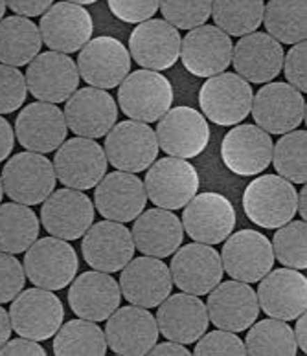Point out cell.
<instances>
[{
    "instance_id": "obj_47",
    "label": "cell",
    "mask_w": 307,
    "mask_h": 356,
    "mask_svg": "<svg viewBox=\"0 0 307 356\" xmlns=\"http://www.w3.org/2000/svg\"><path fill=\"white\" fill-rule=\"evenodd\" d=\"M307 42H297L287 56H283V74L291 87L298 92H307V72H306Z\"/></svg>"
},
{
    "instance_id": "obj_56",
    "label": "cell",
    "mask_w": 307,
    "mask_h": 356,
    "mask_svg": "<svg viewBox=\"0 0 307 356\" xmlns=\"http://www.w3.org/2000/svg\"><path fill=\"white\" fill-rule=\"evenodd\" d=\"M6 8H8V6H6V0H0V21H2V19H4Z\"/></svg>"
},
{
    "instance_id": "obj_36",
    "label": "cell",
    "mask_w": 307,
    "mask_h": 356,
    "mask_svg": "<svg viewBox=\"0 0 307 356\" xmlns=\"http://www.w3.org/2000/svg\"><path fill=\"white\" fill-rule=\"evenodd\" d=\"M307 0H269L263 10L267 33L280 44H297L307 35Z\"/></svg>"
},
{
    "instance_id": "obj_10",
    "label": "cell",
    "mask_w": 307,
    "mask_h": 356,
    "mask_svg": "<svg viewBox=\"0 0 307 356\" xmlns=\"http://www.w3.org/2000/svg\"><path fill=\"white\" fill-rule=\"evenodd\" d=\"M236 228V209L225 195H195L182 211V229L195 243L219 245Z\"/></svg>"
},
{
    "instance_id": "obj_38",
    "label": "cell",
    "mask_w": 307,
    "mask_h": 356,
    "mask_svg": "<svg viewBox=\"0 0 307 356\" xmlns=\"http://www.w3.org/2000/svg\"><path fill=\"white\" fill-rule=\"evenodd\" d=\"M263 10V0H214L210 17L226 35L243 37L260 28Z\"/></svg>"
},
{
    "instance_id": "obj_37",
    "label": "cell",
    "mask_w": 307,
    "mask_h": 356,
    "mask_svg": "<svg viewBox=\"0 0 307 356\" xmlns=\"http://www.w3.org/2000/svg\"><path fill=\"white\" fill-rule=\"evenodd\" d=\"M52 349L57 356H105L107 340L102 327L81 318L59 327Z\"/></svg>"
},
{
    "instance_id": "obj_30",
    "label": "cell",
    "mask_w": 307,
    "mask_h": 356,
    "mask_svg": "<svg viewBox=\"0 0 307 356\" xmlns=\"http://www.w3.org/2000/svg\"><path fill=\"white\" fill-rule=\"evenodd\" d=\"M159 332L169 341L189 346L199 340L208 329V311L199 296L173 294L168 296L157 312Z\"/></svg>"
},
{
    "instance_id": "obj_35",
    "label": "cell",
    "mask_w": 307,
    "mask_h": 356,
    "mask_svg": "<svg viewBox=\"0 0 307 356\" xmlns=\"http://www.w3.org/2000/svg\"><path fill=\"white\" fill-rule=\"evenodd\" d=\"M39 237V219L30 206L0 204V252L22 254Z\"/></svg>"
},
{
    "instance_id": "obj_31",
    "label": "cell",
    "mask_w": 307,
    "mask_h": 356,
    "mask_svg": "<svg viewBox=\"0 0 307 356\" xmlns=\"http://www.w3.org/2000/svg\"><path fill=\"white\" fill-rule=\"evenodd\" d=\"M122 292L116 280L107 272H83L72 280L68 290V305L72 312L83 320L105 321L120 307Z\"/></svg>"
},
{
    "instance_id": "obj_27",
    "label": "cell",
    "mask_w": 307,
    "mask_h": 356,
    "mask_svg": "<svg viewBox=\"0 0 307 356\" xmlns=\"http://www.w3.org/2000/svg\"><path fill=\"white\" fill-rule=\"evenodd\" d=\"M180 33L169 22L149 19L140 22L129 37V56L148 70H168L179 61Z\"/></svg>"
},
{
    "instance_id": "obj_12",
    "label": "cell",
    "mask_w": 307,
    "mask_h": 356,
    "mask_svg": "<svg viewBox=\"0 0 307 356\" xmlns=\"http://www.w3.org/2000/svg\"><path fill=\"white\" fill-rule=\"evenodd\" d=\"M252 118L269 134L294 131L306 120V99L289 83H269L252 97Z\"/></svg>"
},
{
    "instance_id": "obj_7",
    "label": "cell",
    "mask_w": 307,
    "mask_h": 356,
    "mask_svg": "<svg viewBox=\"0 0 307 356\" xmlns=\"http://www.w3.org/2000/svg\"><path fill=\"white\" fill-rule=\"evenodd\" d=\"M103 151L118 171L142 173L159 156V142L148 123L125 120L105 134Z\"/></svg>"
},
{
    "instance_id": "obj_28",
    "label": "cell",
    "mask_w": 307,
    "mask_h": 356,
    "mask_svg": "<svg viewBox=\"0 0 307 356\" xmlns=\"http://www.w3.org/2000/svg\"><path fill=\"white\" fill-rule=\"evenodd\" d=\"M256 296L267 316L283 321L297 320L307 307L306 275L292 268L271 270L260 280Z\"/></svg>"
},
{
    "instance_id": "obj_24",
    "label": "cell",
    "mask_w": 307,
    "mask_h": 356,
    "mask_svg": "<svg viewBox=\"0 0 307 356\" xmlns=\"http://www.w3.org/2000/svg\"><path fill=\"white\" fill-rule=\"evenodd\" d=\"M83 259L94 270L114 274L120 272L134 255L133 235L123 222L102 220L85 232L81 241Z\"/></svg>"
},
{
    "instance_id": "obj_23",
    "label": "cell",
    "mask_w": 307,
    "mask_h": 356,
    "mask_svg": "<svg viewBox=\"0 0 307 356\" xmlns=\"http://www.w3.org/2000/svg\"><path fill=\"white\" fill-rule=\"evenodd\" d=\"M105 340L114 355H148L159 340V325L155 316L143 307H118L107 318Z\"/></svg>"
},
{
    "instance_id": "obj_21",
    "label": "cell",
    "mask_w": 307,
    "mask_h": 356,
    "mask_svg": "<svg viewBox=\"0 0 307 356\" xmlns=\"http://www.w3.org/2000/svg\"><path fill=\"white\" fill-rule=\"evenodd\" d=\"M171 280L182 292L205 296L223 280V263L217 250L203 243H191L177 250L171 259Z\"/></svg>"
},
{
    "instance_id": "obj_50",
    "label": "cell",
    "mask_w": 307,
    "mask_h": 356,
    "mask_svg": "<svg viewBox=\"0 0 307 356\" xmlns=\"http://www.w3.org/2000/svg\"><path fill=\"white\" fill-rule=\"evenodd\" d=\"M15 145V133L11 129L10 122L0 116V162H4L10 156Z\"/></svg>"
},
{
    "instance_id": "obj_14",
    "label": "cell",
    "mask_w": 307,
    "mask_h": 356,
    "mask_svg": "<svg viewBox=\"0 0 307 356\" xmlns=\"http://www.w3.org/2000/svg\"><path fill=\"white\" fill-rule=\"evenodd\" d=\"M77 70L83 81L96 88H116L131 72V56L125 44L114 37L90 39L79 50Z\"/></svg>"
},
{
    "instance_id": "obj_4",
    "label": "cell",
    "mask_w": 307,
    "mask_h": 356,
    "mask_svg": "<svg viewBox=\"0 0 307 356\" xmlns=\"http://www.w3.org/2000/svg\"><path fill=\"white\" fill-rule=\"evenodd\" d=\"M2 189L11 200L24 206H36L50 197L56 189L54 163L41 153H19L6 163L0 175Z\"/></svg>"
},
{
    "instance_id": "obj_46",
    "label": "cell",
    "mask_w": 307,
    "mask_h": 356,
    "mask_svg": "<svg viewBox=\"0 0 307 356\" xmlns=\"http://www.w3.org/2000/svg\"><path fill=\"white\" fill-rule=\"evenodd\" d=\"M109 10L116 19L127 24L149 21L159 10L160 0H107Z\"/></svg>"
},
{
    "instance_id": "obj_22",
    "label": "cell",
    "mask_w": 307,
    "mask_h": 356,
    "mask_svg": "<svg viewBox=\"0 0 307 356\" xmlns=\"http://www.w3.org/2000/svg\"><path fill=\"white\" fill-rule=\"evenodd\" d=\"M206 311L217 329L243 332L258 320L260 303L251 283L234 280L219 283L208 292Z\"/></svg>"
},
{
    "instance_id": "obj_33",
    "label": "cell",
    "mask_w": 307,
    "mask_h": 356,
    "mask_svg": "<svg viewBox=\"0 0 307 356\" xmlns=\"http://www.w3.org/2000/svg\"><path fill=\"white\" fill-rule=\"evenodd\" d=\"M134 250L143 255L164 259L175 254L184 239L182 222L169 209L155 208L140 213L133 224Z\"/></svg>"
},
{
    "instance_id": "obj_42",
    "label": "cell",
    "mask_w": 307,
    "mask_h": 356,
    "mask_svg": "<svg viewBox=\"0 0 307 356\" xmlns=\"http://www.w3.org/2000/svg\"><path fill=\"white\" fill-rule=\"evenodd\" d=\"M212 2L214 0H160L159 8L164 21L177 30H194L210 19Z\"/></svg>"
},
{
    "instance_id": "obj_54",
    "label": "cell",
    "mask_w": 307,
    "mask_h": 356,
    "mask_svg": "<svg viewBox=\"0 0 307 356\" xmlns=\"http://www.w3.org/2000/svg\"><path fill=\"white\" fill-rule=\"evenodd\" d=\"M307 189L306 186H304V189H300L298 191V200H297V213H300V217H302V220H306L307 217Z\"/></svg>"
},
{
    "instance_id": "obj_15",
    "label": "cell",
    "mask_w": 307,
    "mask_h": 356,
    "mask_svg": "<svg viewBox=\"0 0 307 356\" xmlns=\"http://www.w3.org/2000/svg\"><path fill=\"white\" fill-rule=\"evenodd\" d=\"M159 147L169 156H199L210 142V127L206 118L191 107L169 108L157 125Z\"/></svg>"
},
{
    "instance_id": "obj_52",
    "label": "cell",
    "mask_w": 307,
    "mask_h": 356,
    "mask_svg": "<svg viewBox=\"0 0 307 356\" xmlns=\"http://www.w3.org/2000/svg\"><path fill=\"white\" fill-rule=\"evenodd\" d=\"M297 329H294V340H297V346L300 351L307 353V331H306V327H307V318H306V312L304 314H300L297 318Z\"/></svg>"
},
{
    "instance_id": "obj_29",
    "label": "cell",
    "mask_w": 307,
    "mask_h": 356,
    "mask_svg": "<svg viewBox=\"0 0 307 356\" xmlns=\"http://www.w3.org/2000/svg\"><path fill=\"white\" fill-rule=\"evenodd\" d=\"M94 208L103 219L114 222H131L148 204V193L142 180L134 173L114 171L97 182L94 191Z\"/></svg>"
},
{
    "instance_id": "obj_18",
    "label": "cell",
    "mask_w": 307,
    "mask_h": 356,
    "mask_svg": "<svg viewBox=\"0 0 307 356\" xmlns=\"http://www.w3.org/2000/svg\"><path fill=\"white\" fill-rule=\"evenodd\" d=\"M63 114L72 133L97 140L114 127L118 120V103L103 88H79L68 97Z\"/></svg>"
},
{
    "instance_id": "obj_51",
    "label": "cell",
    "mask_w": 307,
    "mask_h": 356,
    "mask_svg": "<svg viewBox=\"0 0 307 356\" xmlns=\"http://www.w3.org/2000/svg\"><path fill=\"white\" fill-rule=\"evenodd\" d=\"M148 355H153V356H162V355H180V356H189L191 353L186 349V346H182V343H177V341H166V343H160V346H157L155 343L153 347H151V351L148 353Z\"/></svg>"
},
{
    "instance_id": "obj_3",
    "label": "cell",
    "mask_w": 307,
    "mask_h": 356,
    "mask_svg": "<svg viewBox=\"0 0 307 356\" xmlns=\"http://www.w3.org/2000/svg\"><path fill=\"white\" fill-rule=\"evenodd\" d=\"M200 180L197 169L184 158L168 156L155 160L148 168L143 188L148 199L157 208L175 209L184 208L199 191Z\"/></svg>"
},
{
    "instance_id": "obj_43",
    "label": "cell",
    "mask_w": 307,
    "mask_h": 356,
    "mask_svg": "<svg viewBox=\"0 0 307 356\" xmlns=\"http://www.w3.org/2000/svg\"><path fill=\"white\" fill-rule=\"evenodd\" d=\"M28 96L24 74L17 67L0 65V114L21 108Z\"/></svg>"
},
{
    "instance_id": "obj_32",
    "label": "cell",
    "mask_w": 307,
    "mask_h": 356,
    "mask_svg": "<svg viewBox=\"0 0 307 356\" xmlns=\"http://www.w3.org/2000/svg\"><path fill=\"white\" fill-rule=\"evenodd\" d=\"M282 44L269 33L252 31L234 44L232 63L236 74L249 83H269L282 72Z\"/></svg>"
},
{
    "instance_id": "obj_17",
    "label": "cell",
    "mask_w": 307,
    "mask_h": 356,
    "mask_svg": "<svg viewBox=\"0 0 307 356\" xmlns=\"http://www.w3.org/2000/svg\"><path fill=\"white\" fill-rule=\"evenodd\" d=\"M93 200L79 189L52 191L41 208V222L52 237L63 241H76L85 235L94 222Z\"/></svg>"
},
{
    "instance_id": "obj_25",
    "label": "cell",
    "mask_w": 307,
    "mask_h": 356,
    "mask_svg": "<svg viewBox=\"0 0 307 356\" xmlns=\"http://www.w3.org/2000/svg\"><path fill=\"white\" fill-rule=\"evenodd\" d=\"M173 280L166 263L157 257L145 255L131 259L122 268L120 292L131 305L153 309L171 294Z\"/></svg>"
},
{
    "instance_id": "obj_2",
    "label": "cell",
    "mask_w": 307,
    "mask_h": 356,
    "mask_svg": "<svg viewBox=\"0 0 307 356\" xmlns=\"http://www.w3.org/2000/svg\"><path fill=\"white\" fill-rule=\"evenodd\" d=\"M118 105L134 122L153 123L173 103V87L168 77L155 70H136L118 85Z\"/></svg>"
},
{
    "instance_id": "obj_45",
    "label": "cell",
    "mask_w": 307,
    "mask_h": 356,
    "mask_svg": "<svg viewBox=\"0 0 307 356\" xmlns=\"http://www.w3.org/2000/svg\"><path fill=\"white\" fill-rule=\"evenodd\" d=\"M24 266L13 254L0 252V303H10L24 290Z\"/></svg>"
},
{
    "instance_id": "obj_9",
    "label": "cell",
    "mask_w": 307,
    "mask_h": 356,
    "mask_svg": "<svg viewBox=\"0 0 307 356\" xmlns=\"http://www.w3.org/2000/svg\"><path fill=\"white\" fill-rule=\"evenodd\" d=\"M107 156L97 142L90 138H72L63 142L54 158V171L63 186L70 189L96 188L107 175Z\"/></svg>"
},
{
    "instance_id": "obj_57",
    "label": "cell",
    "mask_w": 307,
    "mask_h": 356,
    "mask_svg": "<svg viewBox=\"0 0 307 356\" xmlns=\"http://www.w3.org/2000/svg\"><path fill=\"white\" fill-rule=\"evenodd\" d=\"M2 197H4V189H2V180H0V202H2Z\"/></svg>"
},
{
    "instance_id": "obj_19",
    "label": "cell",
    "mask_w": 307,
    "mask_h": 356,
    "mask_svg": "<svg viewBox=\"0 0 307 356\" xmlns=\"http://www.w3.org/2000/svg\"><path fill=\"white\" fill-rule=\"evenodd\" d=\"M272 140L258 125L237 123L221 143V158L237 177H256L272 163Z\"/></svg>"
},
{
    "instance_id": "obj_34",
    "label": "cell",
    "mask_w": 307,
    "mask_h": 356,
    "mask_svg": "<svg viewBox=\"0 0 307 356\" xmlns=\"http://www.w3.org/2000/svg\"><path fill=\"white\" fill-rule=\"evenodd\" d=\"M42 46L39 26L28 17L13 15L0 21V63L24 67L39 56Z\"/></svg>"
},
{
    "instance_id": "obj_6",
    "label": "cell",
    "mask_w": 307,
    "mask_h": 356,
    "mask_svg": "<svg viewBox=\"0 0 307 356\" xmlns=\"http://www.w3.org/2000/svg\"><path fill=\"white\" fill-rule=\"evenodd\" d=\"M22 266L26 277L39 289L63 290L76 277L79 261L68 241L45 237L26 250Z\"/></svg>"
},
{
    "instance_id": "obj_1",
    "label": "cell",
    "mask_w": 307,
    "mask_h": 356,
    "mask_svg": "<svg viewBox=\"0 0 307 356\" xmlns=\"http://www.w3.org/2000/svg\"><path fill=\"white\" fill-rule=\"evenodd\" d=\"M298 191L283 177L265 175L254 178L243 195V209L249 220L261 228H280L297 215Z\"/></svg>"
},
{
    "instance_id": "obj_11",
    "label": "cell",
    "mask_w": 307,
    "mask_h": 356,
    "mask_svg": "<svg viewBox=\"0 0 307 356\" xmlns=\"http://www.w3.org/2000/svg\"><path fill=\"white\" fill-rule=\"evenodd\" d=\"M221 263L232 280L258 283L274 266L271 241L256 229H241L223 241Z\"/></svg>"
},
{
    "instance_id": "obj_26",
    "label": "cell",
    "mask_w": 307,
    "mask_h": 356,
    "mask_svg": "<svg viewBox=\"0 0 307 356\" xmlns=\"http://www.w3.org/2000/svg\"><path fill=\"white\" fill-rule=\"evenodd\" d=\"M67 133L65 114L54 103H30L15 120L17 140L31 153H54L67 140Z\"/></svg>"
},
{
    "instance_id": "obj_5",
    "label": "cell",
    "mask_w": 307,
    "mask_h": 356,
    "mask_svg": "<svg viewBox=\"0 0 307 356\" xmlns=\"http://www.w3.org/2000/svg\"><path fill=\"white\" fill-rule=\"evenodd\" d=\"M65 320V309L54 290L28 289L17 296L10 309L11 329L22 338L50 340Z\"/></svg>"
},
{
    "instance_id": "obj_20",
    "label": "cell",
    "mask_w": 307,
    "mask_h": 356,
    "mask_svg": "<svg viewBox=\"0 0 307 356\" xmlns=\"http://www.w3.org/2000/svg\"><path fill=\"white\" fill-rule=\"evenodd\" d=\"M42 42L52 51L74 54L90 41L94 31L93 17L83 6L72 2H57L41 17L39 24Z\"/></svg>"
},
{
    "instance_id": "obj_13",
    "label": "cell",
    "mask_w": 307,
    "mask_h": 356,
    "mask_svg": "<svg viewBox=\"0 0 307 356\" xmlns=\"http://www.w3.org/2000/svg\"><path fill=\"white\" fill-rule=\"evenodd\" d=\"M26 87L37 102L63 103L79 87V70L74 59L61 51H45L28 63Z\"/></svg>"
},
{
    "instance_id": "obj_44",
    "label": "cell",
    "mask_w": 307,
    "mask_h": 356,
    "mask_svg": "<svg viewBox=\"0 0 307 356\" xmlns=\"http://www.w3.org/2000/svg\"><path fill=\"white\" fill-rule=\"evenodd\" d=\"M191 355L197 356H210V355H246L245 343L237 338L236 332L219 331L203 334L195 346V351Z\"/></svg>"
},
{
    "instance_id": "obj_41",
    "label": "cell",
    "mask_w": 307,
    "mask_h": 356,
    "mask_svg": "<svg viewBox=\"0 0 307 356\" xmlns=\"http://www.w3.org/2000/svg\"><path fill=\"white\" fill-rule=\"evenodd\" d=\"M307 226L306 220H289L280 226L272 239V254L280 265L292 270L307 268Z\"/></svg>"
},
{
    "instance_id": "obj_48",
    "label": "cell",
    "mask_w": 307,
    "mask_h": 356,
    "mask_svg": "<svg viewBox=\"0 0 307 356\" xmlns=\"http://www.w3.org/2000/svg\"><path fill=\"white\" fill-rule=\"evenodd\" d=\"M21 355H33V356H45L47 351L45 347L39 346V341L30 340V338H15V340H8L4 346L0 347V356H21Z\"/></svg>"
},
{
    "instance_id": "obj_8",
    "label": "cell",
    "mask_w": 307,
    "mask_h": 356,
    "mask_svg": "<svg viewBox=\"0 0 307 356\" xmlns=\"http://www.w3.org/2000/svg\"><path fill=\"white\" fill-rule=\"evenodd\" d=\"M251 83L237 74H217L208 77L200 87L199 103L200 111L210 122L221 127L237 125L249 116L252 107Z\"/></svg>"
},
{
    "instance_id": "obj_16",
    "label": "cell",
    "mask_w": 307,
    "mask_h": 356,
    "mask_svg": "<svg viewBox=\"0 0 307 356\" xmlns=\"http://www.w3.org/2000/svg\"><path fill=\"white\" fill-rule=\"evenodd\" d=\"M234 42L217 26H197L180 41V59L195 77H212L230 67Z\"/></svg>"
},
{
    "instance_id": "obj_49",
    "label": "cell",
    "mask_w": 307,
    "mask_h": 356,
    "mask_svg": "<svg viewBox=\"0 0 307 356\" xmlns=\"http://www.w3.org/2000/svg\"><path fill=\"white\" fill-rule=\"evenodd\" d=\"M54 4V0H6V6L15 15L39 17Z\"/></svg>"
},
{
    "instance_id": "obj_40",
    "label": "cell",
    "mask_w": 307,
    "mask_h": 356,
    "mask_svg": "<svg viewBox=\"0 0 307 356\" xmlns=\"http://www.w3.org/2000/svg\"><path fill=\"white\" fill-rule=\"evenodd\" d=\"M307 133L306 131H291L285 133L272 147L274 169L280 177L292 184H306Z\"/></svg>"
},
{
    "instance_id": "obj_55",
    "label": "cell",
    "mask_w": 307,
    "mask_h": 356,
    "mask_svg": "<svg viewBox=\"0 0 307 356\" xmlns=\"http://www.w3.org/2000/svg\"><path fill=\"white\" fill-rule=\"evenodd\" d=\"M67 2H72V4H79V6H87V4H94L96 0H67Z\"/></svg>"
},
{
    "instance_id": "obj_39",
    "label": "cell",
    "mask_w": 307,
    "mask_h": 356,
    "mask_svg": "<svg viewBox=\"0 0 307 356\" xmlns=\"http://www.w3.org/2000/svg\"><path fill=\"white\" fill-rule=\"evenodd\" d=\"M245 349L246 355L254 356H294L298 353V346L292 329L289 327V323H283V320H276V318L254 321L249 327Z\"/></svg>"
},
{
    "instance_id": "obj_53",
    "label": "cell",
    "mask_w": 307,
    "mask_h": 356,
    "mask_svg": "<svg viewBox=\"0 0 307 356\" xmlns=\"http://www.w3.org/2000/svg\"><path fill=\"white\" fill-rule=\"evenodd\" d=\"M11 321H10V314L6 312V309L0 307V347L4 346L6 341L10 340L11 336Z\"/></svg>"
}]
</instances>
